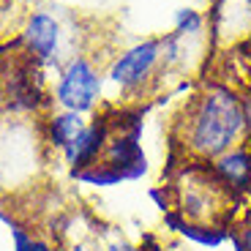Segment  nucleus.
Instances as JSON below:
<instances>
[{"instance_id":"1","label":"nucleus","mask_w":251,"mask_h":251,"mask_svg":"<svg viewBox=\"0 0 251 251\" xmlns=\"http://www.w3.org/2000/svg\"><path fill=\"white\" fill-rule=\"evenodd\" d=\"M177 161L210 164L229 148L249 139L240 90L224 79H200L183 99L170 126Z\"/></svg>"},{"instance_id":"2","label":"nucleus","mask_w":251,"mask_h":251,"mask_svg":"<svg viewBox=\"0 0 251 251\" xmlns=\"http://www.w3.org/2000/svg\"><path fill=\"white\" fill-rule=\"evenodd\" d=\"M167 202L180 226L226 229L243 200L216 177L210 164L177 161L167 180Z\"/></svg>"},{"instance_id":"3","label":"nucleus","mask_w":251,"mask_h":251,"mask_svg":"<svg viewBox=\"0 0 251 251\" xmlns=\"http://www.w3.org/2000/svg\"><path fill=\"white\" fill-rule=\"evenodd\" d=\"M104 79L112 93L107 107H148L164 93L161 36H145L120 47L104 63Z\"/></svg>"},{"instance_id":"4","label":"nucleus","mask_w":251,"mask_h":251,"mask_svg":"<svg viewBox=\"0 0 251 251\" xmlns=\"http://www.w3.org/2000/svg\"><path fill=\"white\" fill-rule=\"evenodd\" d=\"M104 66L88 52H76L55 71L50 88V104L79 115H96L107 104Z\"/></svg>"},{"instance_id":"5","label":"nucleus","mask_w":251,"mask_h":251,"mask_svg":"<svg viewBox=\"0 0 251 251\" xmlns=\"http://www.w3.org/2000/svg\"><path fill=\"white\" fill-rule=\"evenodd\" d=\"M14 44L44 71H57L71 55H76V50L69 47V27L60 14H55V8H30L17 27Z\"/></svg>"},{"instance_id":"6","label":"nucleus","mask_w":251,"mask_h":251,"mask_svg":"<svg viewBox=\"0 0 251 251\" xmlns=\"http://www.w3.org/2000/svg\"><path fill=\"white\" fill-rule=\"evenodd\" d=\"M207 19L216 52L251 44V0H213L207 6Z\"/></svg>"},{"instance_id":"7","label":"nucleus","mask_w":251,"mask_h":251,"mask_svg":"<svg viewBox=\"0 0 251 251\" xmlns=\"http://www.w3.org/2000/svg\"><path fill=\"white\" fill-rule=\"evenodd\" d=\"M107 139H109V112H107V107H104L96 115H90L88 126H85V128L74 137V142L57 156V161L69 170L71 177H74V175H79L82 170L93 167V164L104 156Z\"/></svg>"},{"instance_id":"8","label":"nucleus","mask_w":251,"mask_h":251,"mask_svg":"<svg viewBox=\"0 0 251 251\" xmlns=\"http://www.w3.org/2000/svg\"><path fill=\"white\" fill-rule=\"evenodd\" d=\"M88 118L90 115H79V112H69V109H57V107H50L41 120H38V131H41V145H44V153L47 158L52 156H60L74 137L88 126Z\"/></svg>"},{"instance_id":"9","label":"nucleus","mask_w":251,"mask_h":251,"mask_svg":"<svg viewBox=\"0 0 251 251\" xmlns=\"http://www.w3.org/2000/svg\"><path fill=\"white\" fill-rule=\"evenodd\" d=\"M210 170L216 172V177L235 197L246 200V194H249V188H251V137L246 142L229 148L226 153H221L219 158H213Z\"/></svg>"},{"instance_id":"10","label":"nucleus","mask_w":251,"mask_h":251,"mask_svg":"<svg viewBox=\"0 0 251 251\" xmlns=\"http://www.w3.org/2000/svg\"><path fill=\"white\" fill-rule=\"evenodd\" d=\"M172 33L186 38H200V41H210V19H207V8L183 3L172 11Z\"/></svg>"},{"instance_id":"11","label":"nucleus","mask_w":251,"mask_h":251,"mask_svg":"<svg viewBox=\"0 0 251 251\" xmlns=\"http://www.w3.org/2000/svg\"><path fill=\"white\" fill-rule=\"evenodd\" d=\"M79 251H145V246L128 240L120 229H107V232H99L96 229L85 243L76 246Z\"/></svg>"},{"instance_id":"12","label":"nucleus","mask_w":251,"mask_h":251,"mask_svg":"<svg viewBox=\"0 0 251 251\" xmlns=\"http://www.w3.org/2000/svg\"><path fill=\"white\" fill-rule=\"evenodd\" d=\"M226 235L238 251H251V200H243L238 205L232 221L226 226Z\"/></svg>"},{"instance_id":"13","label":"nucleus","mask_w":251,"mask_h":251,"mask_svg":"<svg viewBox=\"0 0 251 251\" xmlns=\"http://www.w3.org/2000/svg\"><path fill=\"white\" fill-rule=\"evenodd\" d=\"M240 107H243V120H246V128H249V137H251V88L240 90Z\"/></svg>"},{"instance_id":"14","label":"nucleus","mask_w":251,"mask_h":251,"mask_svg":"<svg viewBox=\"0 0 251 251\" xmlns=\"http://www.w3.org/2000/svg\"><path fill=\"white\" fill-rule=\"evenodd\" d=\"M188 3H191V6H200V8H207L213 0H188Z\"/></svg>"},{"instance_id":"15","label":"nucleus","mask_w":251,"mask_h":251,"mask_svg":"<svg viewBox=\"0 0 251 251\" xmlns=\"http://www.w3.org/2000/svg\"><path fill=\"white\" fill-rule=\"evenodd\" d=\"M8 3H17V0H0V6H8Z\"/></svg>"},{"instance_id":"16","label":"nucleus","mask_w":251,"mask_h":251,"mask_svg":"<svg viewBox=\"0 0 251 251\" xmlns=\"http://www.w3.org/2000/svg\"><path fill=\"white\" fill-rule=\"evenodd\" d=\"M246 200H251V188H249V194H246Z\"/></svg>"}]
</instances>
